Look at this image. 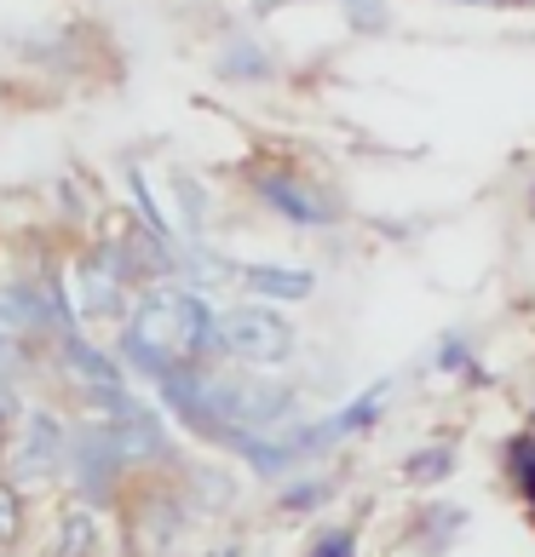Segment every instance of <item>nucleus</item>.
Segmentation results:
<instances>
[{
    "label": "nucleus",
    "instance_id": "6",
    "mask_svg": "<svg viewBox=\"0 0 535 557\" xmlns=\"http://www.w3.org/2000/svg\"><path fill=\"white\" fill-rule=\"evenodd\" d=\"M58 350H64V362H70V374L87 385V391H98V403H115V397H127V391H121V368L105 357V350H98L93 339H81V334H58Z\"/></svg>",
    "mask_w": 535,
    "mask_h": 557
},
{
    "label": "nucleus",
    "instance_id": "10",
    "mask_svg": "<svg viewBox=\"0 0 535 557\" xmlns=\"http://www.w3.org/2000/svg\"><path fill=\"white\" fill-rule=\"evenodd\" d=\"M242 287H254L265 299H312L317 276L312 271H288V264H242Z\"/></svg>",
    "mask_w": 535,
    "mask_h": 557
},
{
    "label": "nucleus",
    "instance_id": "17",
    "mask_svg": "<svg viewBox=\"0 0 535 557\" xmlns=\"http://www.w3.org/2000/svg\"><path fill=\"white\" fill-rule=\"evenodd\" d=\"M345 17H352V29H386L380 0H345Z\"/></svg>",
    "mask_w": 535,
    "mask_h": 557
},
{
    "label": "nucleus",
    "instance_id": "13",
    "mask_svg": "<svg viewBox=\"0 0 535 557\" xmlns=\"http://www.w3.org/2000/svg\"><path fill=\"white\" fill-rule=\"evenodd\" d=\"M512 478H519V494L535 506V437L512 443Z\"/></svg>",
    "mask_w": 535,
    "mask_h": 557
},
{
    "label": "nucleus",
    "instance_id": "3",
    "mask_svg": "<svg viewBox=\"0 0 535 557\" xmlns=\"http://www.w3.org/2000/svg\"><path fill=\"white\" fill-rule=\"evenodd\" d=\"M64 454H70V437H64V420H52V414H35L24 420V431H17V443H12V460L7 471L17 483H40V478H52L58 466H64Z\"/></svg>",
    "mask_w": 535,
    "mask_h": 557
},
{
    "label": "nucleus",
    "instance_id": "4",
    "mask_svg": "<svg viewBox=\"0 0 535 557\" xmlns=\"http://www.w3.org/2000/svg\"><path fill=\"white\" fill-rule=\"evenodd\" d=\"M105 431H110V443L121 454V466H127V460H161V454H168V431H161V420L144 403H133V397L110 403Z\"/></svg>",
    "mask_w": 535,
    "mask_h": 557
},
{
    "label": "nucleus",
    "instance_id": "18",
    "mask_svg": "<svg viewBox=\"0 0 535 557\" xmlns=\"http://www.w3.org/2000/svg\"><path fill=\"white\" fill-rule=\"evenodd\" d=\"M317 500H323V483H300V488H288V494H282V506H288V511H305V506H317Z\"/></svg>",
    "mask_w": 535,
    "mask_h": 557
},
{
    "label": "nucleus",
    "instance_id": "7",
    "mask_svg": "<svg viewBox=\"0 0 535 557\" xmlns=\"http://www.w3.org/2000/svg\"><path fill=\"white\" fill-rule=\"evenodd\" d=\"M115 471H121V454H115V443H110V431H105V420L98 425H87L75 437V478H81V494H110L115 488Z\"/></svg>",
    "mask_w": 535,
    "mask_h": 557
},
{
    "label": "nucleus",
    "instance_id": "14",
    "mask_svg": "<svg viewBox=\"0 0 535 557\" xmlns=\"http://www.w3.org/2000/svg\"><path fill=\"white\" fill-rule=\"evenodd\" d=\"M17 529H24V506H17L12 483H0V546H12Z\"/></svg>",
    "mask_w": 535,
    "mask_h": 557
},
{
    "label": "nucleus",
    "instance_id": "11",
    "mask_svg": "<svg viewBox=\"0 0 535 557\" xmlns=\"http://www.w3.org/2000/svg\"><path fill=\"white\" fill-rule=\"evenodd\" d=\"M93 541H98V523L87 511H64L58 518V534H52V557H93Z\"/></svg>",
    "mask_w": 535,
    "mask_h": 557
},
{
    "label": "nucleus",
    "instance_id": "5",
    "mask_svg": "<svg viewBox=\"0 0 535 557\" xmlns=\"http://www.w3.org/2000/svg\"><path fill=\"white\" fill-rule=\"evenodd\" d=\"M254 196L271 213H282L288 224H328V219H335V201L317 196V190H305V184L288 178V173H259L254 178Z\"/></svg>",
    "mask_w": 535,
    "mask_h": 557
},
{
    "label": "nucleus",
    "instance_id": "1",
    "mask_svg": "<svg viewBox=\"0 0 535 557\" xmlns=\"http://www.w3.org/2000/svg\"><path fill=\"white\" fill-rule=\"evenodd\" d=\"M214 311L202 294H184V287H161L138 305V317L127 327V345H138L144 357L168 362V368H191L202 350L214 345Z\"/></svg>",
    "mask_w": 535,
    "mask_h": 557
},
{
    "label": "nucleus",
    "instance_id": "9",
    "mask_svg": "<svg viewBox=\"0 0 535 557\" xmlns=\"http://www.w3.org/2000/svg\"><path fill=\"white\" fill-rule=\"evenodd\" d=\"M81 311L87 317H115L121 311V259L93 253L81 264Z\"/></svg>",
    "mask_w": 535,
    "mask_h": 557
},
{
    "label": "nucleus",
    "instance_id": "2",
    "mask_svg": "<svg viewBox=\"0 0 535 557\" xmlns=\"http://www.w3.org/2000/svg\"><path fill=\"white\" fill-rule=\"evenodd\" d=\"M214 345H224L236 362L271 368L294 350V327H288L277 311H265V305H242V311L214 322Z\"/></svg>",
    "mask_w": 535,
    "mask_h": 557
},
{
    "label": "nucleus",
    "instance_id": "8",
    "mask_svg": "<svg viewBox=\"0 0 535 557\" xmlns=\"http://www.w3.org/2000/svg\"><path fill=\"white\" fill-rule=\"evenodd\" d=\"M386 397H392V385H368L357 403H345L340 414H328V420H317L312 425V448H328V443H340V437H357V431H368L380 420V408H386Z\"/></svg>",
    "mask_w": 535,
    "mask_h": 557
},
{
    "label": "nucleus",
    "instance_id": "12",
    "mask_svg": "<svg viewBox=\"0 0 535 557\" xmlns=\"http://www.w3.org/2000/svg\"><path fill=\"white\" fill-rule=\"evenodd\" d=\"M449 466H455V448H421V454H409V483H438L449 478Z\"/></svg>",
    "mask_w": 535,
    "mask_h": 557
},
{
    "label": "nucleus",
    "instance_id": "19",
    "mask_svg": "<svg viewBox=\"0 0 535 557\" xmlns=\"http://www.w3.org/2000/svg\"><path fill=\"white\" fill-rule=\"evenodd\" d=\"M461 357H466V339L455 334V339L443 345V357H438V362H443V368H461Z\"/></svg>",
    "mask_w": 535,
    "mask_h": 557
},
{
    "label": "nucleus",
    "instance_id": "15",
    "mask_svg": "<svg viewBox=\"0 0 535 557\" xmlns=\"http://www.w3.org/2000/svg\"><path fill=\"white\" fill-rule=\"evenodd\" d=\"M219 70H224V75H271V64H259V52H254V47H231Z\"/></svg>",
    "mask_w": 535,
    "mask_h": 557
},
{
    "label": "nucleus",
    "instance_id": "16",
    "mask_svg": "<svg viewBox=\"0 0 535 557\" xmlns=\"http://www.w3.org/2000/svg\"><path fill=\"white\" fill-rule=\"evenodd\" d=\"M312 557H357V534L352 529H328L323 541L312 546Z\"/></svg>",
    "mask_w": 535,
    "mask_h": 557
}]
</instances>
